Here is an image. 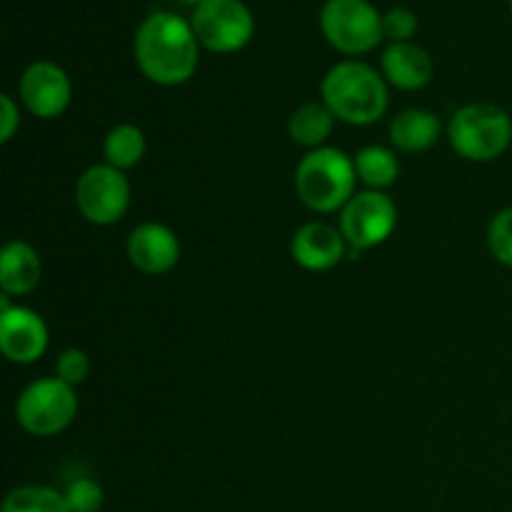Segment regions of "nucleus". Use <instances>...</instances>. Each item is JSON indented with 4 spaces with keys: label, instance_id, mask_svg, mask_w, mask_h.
Masks as SVG:
<instances>
[{
    "label": "nucleus",
    "instance_id": "1",
    "mask_svg": "<svg viewBox=\"0 0 512 512\" xmlns=\"http://www.w3.org/2000/svg\"><path fill=\"white\" fill-rule=\"evenodd\" d=\"M200 43L193 25L175 13H150L135 33V63L158 85H183L198 70Z\"/></svg>",
    "mask_w": 512,
    "mask_h": 512
},
{
    "label": "nucleus",
    "instance_id": "2",
    "mask_svg": "<svg viewBox=\"0 0 512 512\" xmlns=\"http://www.w3.org/2000/svg\"><path fill=\"white\" fill-rule=\"evenodd\" d=\"M320 93L330 113L348 125H373L388 110V85L378 70L358 60L333 65Z\"/></svg>",
    "mask_w": 512,
    "mask_h": 512
},
{
    "label": "nucleus",
    "instance_id": "3",
    "mask_svg": "<svg viewBox=\"0 0 512 512\" xmlns=\"http://www.w3.org/2000/svg\"><path fill=\"white\" fill-rule=\"evenodd\" d=\"M355 160L338 148H315L295 170V190L303 205L315 213H335L355 195Z\"/></svg>",
    "mask_w": 512,
    "mask_h": 512
},
{
    "label": "nucleus",
    "instance_id": "4",
    "mask_svg": "<svg viewBox=\"0 0 512 512\" xmlns=\"http://www.w3.org/2000/svg\"><path fill=\"white\" fill-rule=\"evenodd\" d=\"M448 138L455 153L473 163L500 158L512 143V120L503 108L473 103L450 118Z\"/></svg>",
    "mask_w": 512,
    "mask_h": 512
},
{
    "label": "nucleus",
    "instance_id": "5",
    "mask_svg": "<svg viewBox=\"0 0 512 512\" xmlns=\"http://www.w3.org/2000/svg\"><path fill=\"white\" fill-rule=\"evenodd\" d=\"M78 415V398L73 385L60 378H40L20 393L15 403V418L38 438H50L68 428Z\"/></svg>",
    "mask_w": 512,
    "mask_h": 512
},
{
    "label": "nucleus",
    "instance_id": "6",
    "mask_svg": "<svg viewBox=\"0 0 512 512\" xmlns=\"http://www.w3.org/2000/svg\"><path fill=\"white\" fill-rule=\"evenodd\" d=\"M320 28L328 43L345 55H363L378 48L383 15L368 0H328L320 10Z\"/></svg>",
    "mask_w": 512,
    "mask_h": 512
},
{
    "label": "nucleus",
    "instance_id": "7",
    "mask_svg": "<svg viewBox=\"0 0 512 512\" xmlns=\"http://www.w3.org/2000/svg\"><path fill=\"white\" fill-rule=\"evenodd\" d=\"M190 25L198 43L213 53H235L255 33L253 13L243 0H205L195 8Z\"/></svg>",
    "mask_w": 512,
    "mask_h": 512
},
{
    "label": "nucleus",
    "instance_id": "8",
    "mask_svg": "<svg viewBox=\"0 0 512 512\" xmlns=\"http://www.w3.org/2000/svg\"><path fill=\"white\" fill-rule=\"evenodd\" d=\"M75 203L80 215L93 225H113L130 205V185L123 170L113 165H93L75 185Z\"/></svg>",
    "mask_w": 512,
    "mask_h": 512
},
{
    "label": "nucleus",
    "instance_id": "9",
    "mask_svg": "<svg viewBox=\"0 0 512 512\" xmlns=\"http://www.w3.org/2000/svg\"><path fill=\"white\" fill-rule=\"evenodd\" d=\"M398 223V208L393 200L380 190L355 193L340 215V233L345 235L350 248L368 250L385 243L393 235Z\"/></svg>",
    "mask_w": 512,
    "mask_h": 512
},
{
    "label": "nucleus",
    "instance_id": "10",
    "mask_svg": "<svg viewBox=\"0 0 512 512\" xmlns=\"http://www.w3.org/2000/svg\"><path fill=\"white\" fill-rule=\"evenodd\" d=\"M20 100L25 108L38 118H58L65 113L73 98V88L60 65L48 63V60H38V63L28 65L18 83Z\"/></svg>",
    "mask_w": 512,
    "mask_h": 512
},
{
    "label": "nucleus",
    "instance_id": "11",
    "mask_svg": "<svg viewBox=\"0 0 512 512\" xmlns=\"http://www.w3.org/2000/svg\"><path fill=\"white\" fill-rule=\"evenodd\" d=\"M0 350L10 363H35L48 350V328L43 318L28 308L0 313Z\"/></svg>",
    "mask_w": 512,
    "mask_h": 512
},
{
    "label": "nucleus",
    "instance_id": "12",
    "mask_svg": "<svg viewBox=\"0 0 512 512\" xmlns=\"http://www.w3.org/2000/svg\"><path fill=\"white\" fill-rule=\"evenodd\" d=\"M128 258L145 275L170 273L180 260L178 235L168 225H138L128 238Z\"/></svg>",
    "mask_w": 512,
    "mask_h": 512
},
{
    "label": "nucleus",
    "instance_id": "13",
    "mask_svg": "<svg viewBox=\"0 0 512 512\" xmlns=\"http://www.w3.org/2000/svg\"><path fill=\"white\" fill-rule=\"evenodd\" d=\"M295 263L313 273L335 268L348 253V240L340 230H335L328 223H308L293 235L290 243Z\"/></svg>",
    "mask_w": 512,
    "mask_h": 512
},
{
    "label": "nucleus",
    "instance_id": "14",
    "mask_svg": "<svg viewBox=\"0 0 512 512\" xmlns=\"http://www.w3.org/2000/svg\"><path fill=\"white\" fill-rule=\"evenodd\" d=\"M380 63L388 83L400 90H420L433 78V58L415 43H390Z\"/></svg>",
    "mask_w": 512,
    "mask_h": 512
},
{
    "label": "nucleus",
    "instance_id": "15",
    "mask_svg": "<svg viewBox=\"0 0 512 512\" xmlns=\"http://www.w3.org/2000/svg\"><path fill=\"white\" fill-rule=\"evenodd\" d=\"M43 265L33 245L13 240L0 255V288L5 295H28L38 288Z\"/></svg>",
    "mask_w": 512,
    "mask_h": 512
},
{
    "label": "nucleus",
    "instance_id": "16",
    "mask_svg": "<svg viewBox=\"0 0 512 512\" xmlns=\"http://www.w3.org/2000/svg\"><path fill=\"white\" fill-rule=\"evenodd\" d=\"M440 118L430 110L410 108L393 118L390 123V140L395 148L405 150V153H420L438 143L440 138Z\"/></svg>",
    "mask_w": 512,
    "mask_h": 512
},
{
    "label": "nucleus",
    "instance_id": "17",
    "mask_svg": "<svg viewBox=\"0 0 512 512\" xmlns=\"http://www.w3.org/2000/svg\"><path fill=\"white\" fill-rule=\"evenodd\" d=\"M335 115L325 103H305L290 115V138L305 148H323L325 140L333 133Z\"/></svg>",
    "mask_w": 512,
    "mask_h": 512
},
{
    "label": "nucleus",
    "instance_id": "18",
    "mask_svg": "<svg viewBox=\"0 0 512 512\" xmlns=\"http://www.w3.org/2000/svg\"><path fill=\"white\" fill-rule=\"evenodd\" d=\"M105 163L118 170L135 168L145 155V135L143 130L130 123H120L105 135L103 143Z\"/></svg>",
    "mask_w": 512,
    "mask_h": 512
},
{
    "label": "nucleus",
    "instance_id": "19",
    "mask_svg": "<svg viewBox=\"0 0 512 512\" xmlns=\"http://www.w3.org/2000/svg\"><path fill=\"white\" fill-rule=\"evenodd\" d=\"M355 170L368 188L383 190L398 180L400 163L393 150L383 148V145H368L355 155Z\"/></svg>",
    "mask_w": 512,
    "mask_h": 512
},
{
    "label": "nucleus",
    "instance_id": "20",
    "mask_svg": "<svg viewBox=\"0 0 512 512\" xmlns=\"http://www.w3.org/2000/svg\"><path fill=\"white\" fill-rule=\"evenodd\" d=\"M0 512H70L65 495L45 485H23L8 493Z\"/></svg>",
    "mask_w": 512,
    "mask_h": 512
},
{
    "label": "nucleus",
    "instance_id": "21",
    "mask_svg": "<svg viewBox=\"0 0 512 512\" xmlns=\"http://www.w3.org/2000/svg\"><path fill=\"white\" fill-rule=\"evenodd\" d=\"M488 245L495 260L512 268V205L493 218L488 228Z\"/></svg>",
    "mask_w": 512,
    "mask_h": 512
},
{
    "label": "nucleus",
    "instance_id": "22",
    "mask_svg": "<svg viewBox=\"0 0 512 512\" xmlns=\"http://www.w3.org/2000/svg\"><path fill=\"white\" fill-rule=\"evenodd\" d=\"M63 495L70 512H98L103 505V488L90 478L73 480Z\"/></svg>",
    "mask_w": 512,
    "mask_h": 512
},
{
    "label": "nucleus",
    "instance_id": "23",
    "mask_svg": "<svg viewBox=\"0 0 512 512\" xmlns=\"http://www.w3.org/2000/svg\"><path fill=\"white\" fill-rule=\"evenodd\" d=\"M88 373H90V360L80 348L63 350L58 358V363H55V378H60L63 383L73 385V388L75 385L85 383Z\"/></svg>",
    "mask_w": 512,
    "mask_h": 512
},
{
    "label": "nucleus",
    "instance_id": "24",
    "mask_svg": "<svg viewBox=\"0 0 512 512\" xmlns=\"http://www.w3.org/2000/svg\"><path fill=\"white\" fill-rule=\"evenodd\" d=\"M418 30V15L410 8H393L383 15V33L393 43H410Z\"/></svg>",
    "mask_w": 512,
    "mask_h": 512
},
{
    "label": "nucleus",
    "instance_id": "25",
    "mask_svg": "<svg viewBox=\"0 0 512 512\" xmlns=\"http://www.w3.org/2000/svg\"><path fill=\"white\" fill-rule=\"evenodd\" d=\"M0 108H3V143H8L10 138L15 135V130L20 128V113L18 105L13 103L10 95H0Z\"/></svg>",
    "mask_w": 512,
    "mask_h": 512
},
{
    "label": "nucleus",
    "instance_id": "26",
    "mask_svg": "<svg viewBox=\"0 0 512 512\" xmlns=\"http://www.w3.org/2000/svg\"><path fill=\"white\" fill-rule=\"evenodd\" d=\"M180 3H185V5H195V8H198L200 3H205V0H180Z\"/></svg>",
    "mask_w": 512,
    "mask_h": 512
},
{
    "label": "nucleus",
    "instance_id": "27",
    "mask_svg": "<svg viewBox=\"0 0 512 512\" xmlns=\"http://www.w3.org/2000/svg\"><path fill=\"white\" fill-rule=\"evenodd\" d=\"M510 8H512V0H510Z\"/></svg>",
    "mask_w": 512,
    "mask_h": 512
}]
</instances>
